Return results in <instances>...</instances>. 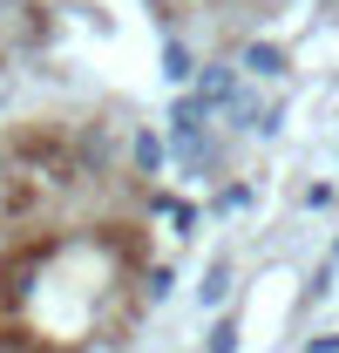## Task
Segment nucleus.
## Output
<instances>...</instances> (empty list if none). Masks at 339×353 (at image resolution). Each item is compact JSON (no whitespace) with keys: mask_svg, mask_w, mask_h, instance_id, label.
I'll return each instance as SVG.
<instances>
[{"mask_svg":"<svg viewBox=\"0 0 339 353\" xmlns=\"http://www.w3.org/2000/svg\"><path fill=\"white\" fill-rule=\"evenodd\" d=\"M224 292H231V272H224V265H211V279H204V306H217Z\"/></svg>","mask_w":339,"mask_h":353,"instance_id":"7ed1b4c3","label":"nucleus"},{"mask_svg":"<svg viewBox=\"0 0 339 353\" xmlns=\"http://www.w3.org/2000/svg\"><path fill=\"white\" fill-rule=\"evenodd\" d=\"M197 102H204V109H217V102H231V68H211V75L197 82Z\"/></svg>","mask_w":339,"mask_h":353,"instance_id":"f03ea898","label":"nucleus"},{"mask_svg":"<svg viewBox=\"0 0 339 353\" xmlns=\"http://www.w3.org/2000/svg\"><path fill=\"white\" fill-rule=\"evenodd\" d=\"M136 163L156 170V163H163V143H156V136H136Z\"/></svg>","mask_w":339,"mask_h":353,"instance_id":"20e7f679","label":"nucleus"},{"mask_svg":"<svg viewBox=\"0 0 339 353\" xmlns=\"http://www.w3.org/2000/svg\"><path fill=\"white\" fill-rule=\"evenodd\" d=\"M238 68H245V75H265V82H271V75H285V54H278V48H258V41H251Z\"/></svg>","mask_w":339,"mask_h":353,"instance_id":"f257e3e1","label":"nucleus"},{"mask_svg":"<svg viewBox=\"0 0 339 353\" xmlns=\"http://www.w3.org/2000/svg\"><path fill=\"white\" fill-rule=\"evenodd\" d=\"M231 347H238V333H231V326H217V333H211V353H231Z\"/></svg>","mask_w":339,"mask_h":353,"instance_id":"39448f33","label":"nucleus"}]
</instances>
